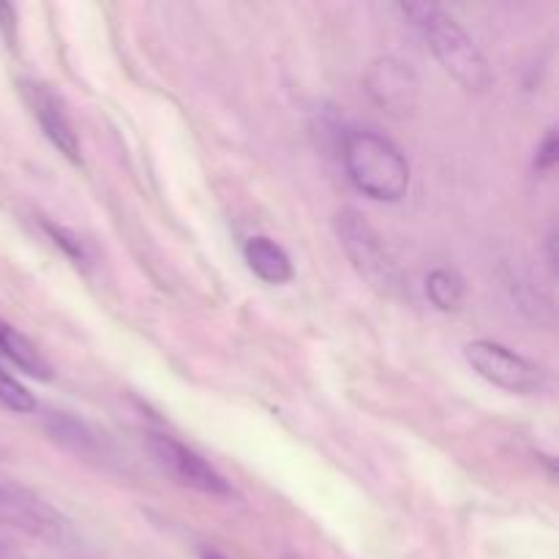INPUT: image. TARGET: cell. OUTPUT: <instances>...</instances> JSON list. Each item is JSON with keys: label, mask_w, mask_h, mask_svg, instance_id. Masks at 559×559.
Listing matches in <instances>:
<instances>
[{"label": "cell", "mask_w": 559, "mask_h": 559, "mask_svg": "<svg viewBox=\"0 0 559 559\" xmlns=\"http://www.w3.org/2000/svg\"><path fill=\"white\" fill-rule=\"evenodd\" d=\"M426 295L440 311H456L464 300V282L453 271L437 267L426 278Z\"/></svg>", "instance_id": "obj_12"}, {"label": "cell", "mask_w": 559, "mask_h": 559, "mask_svg": "<svg viewBox=\"0 0 559 559\" xmlns=\"http://www.w3.org/2000/svg\"><path fill=\"white\" fill-rule=\"evenodd\" d=\"M200 559H227V557L216 549H200Z\"/></svg>", "instance_id": "obj_17"}, {"label": "cell", "mask_w": 559, "mask_h": 559, "mask_svg": "<svg viewBox=\"0 0 559 559\" xmlns=\"http://www.w3.org/2000/svg\"><path fill=\"white\" fill-rule=\"evenodd\" d=\"M22 96H25L27 107H31L33 118L38 120L47 140L58 147V153H63L69 162L80 164V136H76L74 123H71L60 96H55L41 82H22Z\"/></svg>", "instance_id": "obj_7"}, {"label": "cell", "mask_w": 559, "mask_h": 559, "mask_svg": "<svg viewBox=\"0 0 559 559\" xmlns=\"http://www.w3.org/2000/svg\"><path fill=\"white\" fill-rule=\"evenodd\" d=\"M342 162L355 189L377 202H399L409 191V162L388 136L377 131H349Z\"/></svg>", "instance_id": "obj_2"}, {"label": "cell", "mask_w": 559, "mask_h": 559, "mask_svg": "<svg viewBox=\"0 0 559 559\" xmlns=\"http://www.w3.org/2000/svg\"><path fill=\"white\" fill-rule=\"evenodd\" d=\"M147 448H151L153 459L158 467L175 480V484L186 486L191 491H200L205 497H216V500H229L235 495L229 480L218 473L213 464L189 445L169 435H147Z\"/></svg>", "instance_id": "obj_4"}, {"label": "cell", "mask_w": 559, "mask_h": 559, "mask_svg": "<svg viewBox=\"0 0 559 559\" xmlns=\"http://www.w3.org/2000/svg\"><path fill=\"white\" fill-rule=\"evenodd\" d=\"M246 265L251 267L254 276H260L267 284H287L293 278V262L289 254L265 235H254L243 246Z\"/></svg>", "instance_id": "obj_9"}, {"label": "cell", "mask_w": 559, "mask_h": 559, "mask_svg": "<svg viewBox=\"0 0 559 559\" xmlns=\"http://www.w3.org/2000/svg\"><path fill=\"white\" fill-rule=\"evenodd\" d=\"M0 559H31L25 551H20L16 546H11L9 540L0 538Z\"/></svg>", "instance_id": "obj_16"}, {"label": "cell", "mask_w": 559, "mask_h": 559, "mask_svg": "<svg viewBox=\"0 0 559 559\" xmlns=\"http://www.w3.org/2000/svg\"><path fill=\"white\" fill-rule=\"evenodd\" d=\"M0 513L16 524V527L27 530L38 538H58L63 535L66 522L52 506L36 497L33 491L22 489V486L0 480Z\"/></svg>", "instance_id": "obj_8"}, {"label": "cell", "mask_w": 559, "mask_h": 559, "mask_svg": "<svg viewBox=\"0 0 559 559\" xmlns=\"http://www.w3.org/2000/svg\"><path fill=\"white\" fill-rule=\"evenodd\" d=\"M0 407L20 415H27L36 409V399L31 396V391H27L16 377H11L9 371L3 369H0Z\"/></svg>", "instance_id": "obj_13"}, {"label": "cell", "mask_w": 559, "mask_h": 559, "mask_svg": "<svg viewBox=\"0 0 559 559\" xmlns=\"http://www.w3.org/2000/svg\"><path fill=\"white\" fill-rule=\"evenodd\" d=\"M404 16L415 25V31L424 36L435 58L442 69L453 76L467 91H486L491 85V71L484 52L473 41L467 31L437 3H402L399 5Z\"/></svg>", "instance_id": "obj_1"}, {"label": "cell", "mask_w": 559, "mask_h": 559, "mask_svg": "<svg viewBox=\"0 0 559 559\" xmlns=\"http://www.w3.org/2000/svg\"><path fill=\"white\" fill-rule=\"evenodd\" d=\"M0 355L9 358L11 364L20 366L22 371H27L31 377H38V380H49V364L44 360V355L38 353L36 344L31 338L22 336L16 328H11L9 322L0 320Z\"/></svg>", "instance_id": "obj_10"}, {"label": "cell", "mask_w": 559, "mask_h": 559, "mask_svg": "<svg viewBox=\"0 0 559 559\" xmlns=\"http://www.w3.org/2000/svg\"><path fill=\"white\" fill-rule=\"evenodd\" d=\"M464 358L473 366L475 374L484 377L491 385L502 388V391L535 393L546 382L544 369L538 364L527 360L524 355L513 353L506 344L478 338V342H469L464 347Z\"/></svg>", "instance_id": "obj_5"}, {"label": "cell", "mask_w": 559, "mask_h": 559, "mask_svg": "<svg viewBox=\"0 0 559 559\" xmlns=\"http://www.w3.org/2000/svg\"><path fill=\"white\" fill-rule=\"evenodd\" d=\"M559 158V142H557V131L551 129L549 134L544 136V142L538 145V153H535V167L540 169V173H549V169H555Z\"/></svg>", "instance_id": "obj_14"}, {"label": "cell", "mask_w": 559, "mask_h": 559, "mask_svg": "<svg viewBox=\"0 0 559 559\" xmlns=\"http://www.w3.org/2000/svg\"><path fill=\"white\" fill-rule=\"evenodd\" d=\"M336 233L338 238H342V246L344 251H347L349 260H353V265L358 267V273L371 284V287H377L385 295H393L402 287V273H399L396 262L388 254L385 243H382L380 235L374 233V227H371L360 213H338Z\"/></svg>", "instance_id": "obj_3"}, {"label": "cell", "mask_w": 559, "mask_h": 559, "mask_svg": "<svg viewBox=\"0 0 559 559\" xmlns=\"http://www.w3.org/2000/svg\"><path fill=\"white\" fill-rule=\"evenodd\" d=\"M366 91L385 112L407 115L418 102V76L404 60L380 58L366 74Z\"/></svg>", "instance_id": "obj_6"}, {"label": "cell", "mask_w": 559, "mask_h": 559, "mask_svg": "<svg viewBox=\"0 0 559 559\" xmlns=\"http://www.w3.org/2000/svg\"><path fill=\"white\" fill-rule=\"evenodd\" d=\"M47 229H49V233H52L55 243H60L66 251H69V257H74L76 262H85L87 260V257H85V246H82L80 238L69 235L63 227H55V224H47Z\"/></svg>", "instance_id": "obj_15"}, {"label": "cell", "mask_w": 559, "mask_h": 559, "mask_svg": "<svg viewBox=\"0 0 559 559\" xmlns=\"http://www.w3.org/2000/svg\"><path fill=\"white\" fill-rule=\"evenodd\" d=\"M49 431L55 435V440L63 442L66 448L76 453H96L98 451V437L93 435L91 426L82 424V420L71 418V415L58 413L49 418Z\"/></svg>", "instance_id": "obj_11"}]
</instances>
